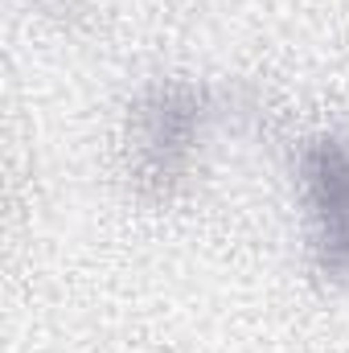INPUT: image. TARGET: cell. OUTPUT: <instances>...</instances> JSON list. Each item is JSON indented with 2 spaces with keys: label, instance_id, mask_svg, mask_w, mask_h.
<instances>
[{
  "label": "cell",
  "instance_id": "cell-1",
  "mask_svg": "<svg viewBox=\"0 0 349 353\" xmlns=\"http://www.w3.org/2000/svg\"><path fill=\"white\" fill-rule=\"evenodd\" d=\"M300 173L312 205L317 255L333 275H349V144L325 136L304 148Z\"/></svg>",
  "mask_w": 349,
  "mask_h": 353
},
{
  "label": "cell",
  "instance_id": "cell-2",
  "mask_svg": "<svg viewBox=\"0 0 349 353\" xmlns=\"http://www.w3.org/2000/svg\"><path fill=\"white\" fill-rule=\"evenodd\" d=\"M197 99L189 90H161L157 103L144 111V148L157 157V173H173V152H181L193 136Z\"/></svg>",
  "mask_w": 349,
  "mask_h": 353
}]
</instances>
